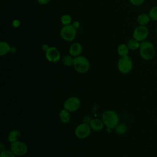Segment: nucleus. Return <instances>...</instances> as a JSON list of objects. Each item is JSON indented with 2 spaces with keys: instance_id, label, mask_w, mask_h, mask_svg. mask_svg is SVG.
Here are the masks:
<instances>
[{
  "instance_id": "nucleus-3",
  "label": "nucleus",
  "mask_w": 157,
  "mask_h": 157,
  "mask_svg": "<svg viewBox=\"0 0 157 157\" xmlns=\"http://www.w3.org/2000/svg\"><path fill=\"white\" fill-rule=\"evenodd\" d=\"M74 69L79 74L86 73L90 68L89 60L83 56L74 57V64L72 66Z\"/></svg>"
},
{
  "instance_id": "nucleus-15",
  "label": "nucleus",
  "mask_w": 157,
  "mask_h": 157,
  "mask_svg": "<svg viewBox=\"0 0 157 157\" xmlns=\"http://www.w3.org/2000/svg\"><path fill=\"white\" fill-rule=\"evenodd\" d=\"M11 46L6 41H1L0 42V55L1 56H5L10 52Z\"/></svg>"
},
{
  "instance_id": "nucleus-11",
  "label": "nucleus",
  "mask_w": 157,
  "mask_h": 157,
  "mask_svg": "<svg viewBox=\"0 0 157 157\" xmlns=\"http://www.w3.org/2000/svg\"><path fill=\"white\" fill-rule=\"evenodd\" d=\"M82 50L83 47L81 44L78 42H74L69 47V53L73 57H77L81 55Z\"/></svg>"
},
{
  "instance_id": "nucleus-29",
  "label": "nucleus",
  "mask_w": 157,
  "mask_h": 157,
  "mask_svg": "<svg viewBox=\"0 0 157 157\" xmlns=\"http://www.w3.org/2000/svg\"><path fill=\"white\" fill-rule=\"evenodd\" d=\"M17 52V47L15 46H11L10 48V53H15Z\"/></svg>"
},
{
  "instance_id": "nucleus-9",
  "label": "nucleus",
  "mask_w": 157,
  "mask_h": 157,
  "mask_svg": "<svg viewBox=\"0 0 157 157\" xmlns=\"http://www.w3.org/2000/svg\"><path fill=\"white\" fill-rule=\"evenodd\" d=\"M81 105L80 100L75 96H71L67 98L63 104V109L69 112H74L78 110Z\"/></svg>"
},
{
  "instance_id": "nucleus-30",
  "label": "nucleus",
  "mask_w": 157,
  "mask_h": 157,
  "mask_svg": "<svg viewBox=\"0 0 157 157\" xmlns=\"http://www.w3.org/2000/svg\"><path fill=\"white\" fill-rule=\"evenodd\" d=\"M72 25H73V26H74L75 29H77V28L79 27V23H78V21H74V22L72 23Z\"/></svg>"
},
{
  "instance_id": "nucleus-17",
  "label": "nucleus",
  "mask_w": 157,
  "mask_h": 157,
  "mask_svg": "<svg viewBox=\"0 0 157 157\" xmlns=\"http://www.w3.org/2000/svg\"><path fill=\"white\" fill-rule=\"evenodd\" d=\"M126 45H127L128 48L129 49V50L135 51V50L139 49L140 42H139L138 40L134 39V38H132V39H129L127 41Z\"/></svg>"
},
{
  "instance_id": "nucleus-25",
  "label": "nucleus",
  "mask_w": 157,
  "mask_h": 157,
  "mask_svg": "<svg viewBox=\"0 0 157 157\" xmlns=\"http://www.w3.org/2000/svg\"><path fill=\"white\" fill-rule=\"evenodd\" d=\"M20 23H21V22L18 19H14L12 23V25L13 28H17L20 26Z\"/></svg>"
},
{
  "instance_id": "nucleus-7",
  "label": "nucleus",
  "mask_w": 157,
  "mask_h": 157,
  "mask_svg": "<svg viewBox=\"0 0 157 157\" xmlns=\"http://www.w3.org/2000/svg\"><path fill=\"white\" fill-rule=\"evenodd\" d=\"M91 131V128L90 124L83 122L76 126L74 130V133L77 138L83 139L88 137L90 136Z\"/></svg>"
},
{
  "instance_id": "nucleus-24",
  "label": "nucleus",
  "mask_w": 157,
  "mask_h": 157,
  "mask_svg": "<svg viewBox=\"0 0 157 157\" xmlns=\"http://www.w3.org/2000/svg\"><path fill=\"white\" fill-rule=\"evenodd\" d=\"M145 0H129V2L135 6H141L144 3Z\"/></svg>"
},
{
  "instance_id": "nucleus-32",
  "label": "nucleus",
  "mask_w": 157,
  "mask_h": 157,
  "mask_svg": "<svg viewBox=\"0 0 157 157\" xmlns=\"http://www.w3.org/2000/svg\"><path fill=\"white\" fill-rule=\"evenodd\" d=\"M156 37H157V28L156 29Z\"/></svg>"
},
{
  "instance_id": "nucleus-27",
  "label": "nucleus",
  "mask_w": 157,
  "mask_h": 157,
  "mask_svg": "<svg viewBox=\"0 0 157 157\" xmlns=\"http://www.w3.org/2000/svg\"><path fill=\"white\" fill-rule=\"evenodd\" d=\"M83 120H85V121H84V122H85V123H86L90 124V123L91 122V120H92V119L91 118V117H90V116L86 115V116H85V117H84Z\"/></svg>"
},
{
  "instance_id": "nucleus-5",
  "label": "nucleus",
  "mask_w": 157,
  "mask_h": 157,
  "mask_svg": "<svg viewBox=\"0 0 157 157\" xmlns=\"http://www.w3.org/2000/svg\"><path fill=\"white\" fill-rule=\"evenodd\" d=\"M76 29L72 25L63 26L60 31V36L61 38L66 42H72L76 37Z\"/></svg>"
},
{
  "instance_id": "nucleus-12",
  "label": "nucleus",
  "mask_w": 157,
  "mask_h": 157,
  "mask_svg": "<svg viewBox=\"0 0 157 157\" xmlns=\"http://www.w3.org/2000/svg\"><path fill=\"white\" fill-rule=\"evenodd\" d=\"M90 125L91 129L94 130V131H100L103 129L104 124L102 120L98 118H93L90 123Z\"/></svg>"
},
{
  "instance_id": "nucleus-10",
  "label": "nucleus",
  "mask_w": 157,
  "mask_h": 157,
  "mask_svg": "<svg viewBox=\"0 0 157 157\" xmlns=\"http://www.w3.org/2000/svg\"><path fill=\"white\" fill-rule=\"evenodd\" d=\"M45 58L50 63H57L61 58V53L55 47H50L45 52Z\"/></svg>"
},
{
  "instance_id": "nucleus-14",
  "label": "nucleus",
  "mask_w": 157,
  "mask_h": 157,
  "mask_svg": "<svg viewBox=\"0 0 157 157\" xmlns=\"http://www.w3.org/2000/svg\"><path fill=\"white\" fill-rule=\"evenodd\" d=\"M150 20L151 19L148 14L145 13H140L137 17V22L139 24V25L147 26L149 23Z\"/></svg>"
},
{
  "instance_id": "nucleus-18",
  "label": "nucleus",
  "mask_w": 157,
  "mask_h": 157,
  "mask_svg": "<svg viewBox=\"0 0 157 157\" xmlns=\"http://www.w3.org/2000/svg\"><path fill=\"white\" fill-rule=\"evenodd\" d=\"M117 53L120 56L128 55L129 49L128 48L126 44H121L117 47Z\"/></svg>"
},
{
  "instance_id": "nucleus-13",
  "label": "nucleus",
  "mask_w": 157,
  "mask_h": 157,
  "mask_svg": "<svg viewBox=\"0 0 157 157\" xmlns=\"http://www.w3.org/2000/svg\"><path fill=\"white\" fill-rule=\"evenodd\" d=\"M21 137V132L18 129L11 130L7 136V140L10 143H12L20 140Z\"/></svg>"
},
{
  "instance_id": "nucleus-1",
  "label": "nucleus",
  "mask_w": 157,
  "mask_h": 157,
  "mask_svg": "<svg viewBox=\"0 0 157 157\" xmlns=\"http://www.w3.org/2000/svg\"><path fill=\"white\" fill-rule=\"evenodd\" d=\"M101 120L107 129H113L116 128L119 123V117L118 113L112 110H107L103 112Z\"/></svg>"
},
{
  "instance_id": "nucleus-4",
  "label": "nucleus",
  "mask_w": 157,
  "mask_h": 157,
  "mask_svg": "<svg viewBox=\"0 0 157 157\" xmlns=\"http://www.w3.org/2000/svg\"><path fill=\"white\" fill-rule=\"evenodd\" d=\"M132 59L128 55L120 56L117 62V68L118 71L123 74H129L132 69Z\"/></svg>"
},
{
  "instance_id": "nucleus-16",
  "label": "nucleus",
  "mask_w": 157,
  "mask_h": 157,
  "mask_svg": "<svg viewBox=\"0 0 157 157\" xmlns=\"http://www.w3.org/2000/svg\"><path fill=\"white\" fill-rule=\"evenodd\" d=\"M59 118L63 123H67L71 120L70 112L67 110L63 109L59 113Z\"/></svg>"
},
{
  "instance_id": "nucleus-31",
  "label": "nucleus",
  "mask_w": 157,
  "mask_h": 157,
  "mask_svg": "<svg viewBox=\"0 0 157 157\" xmlns=\"http://www.w3.org/2000/svg\"><path fill=\"white\" fill-rule=\"evenodd\" d=\"M4 150H5V147H4L3 144H2V143H1V144H0V151H4Z\"/></svg>"
},
{
  "instance_id": "nucleus-8",
  "label": "nucleus",
  "mask_w": 157,
  "mask_h": 157,
  "mask_svg": "<svg viewBox=\"0 0 157 157\" xmlns=\"http://www.w3.org/2000/svg\"><path fill=\"white\" fill-rule=\"evenodd\" d=\"M149 34V30L147 26L139 25L136 27L132 33V37L134 39L140 42L146 40Z\"/></svg>"
},
{
  "instance_id": "nucleus-6",
  "label": "nucleus",
  "mask_w": 157,
  "mask_h": 157,
  "mask_svg": "<svg viewBox=\"0 0 157 157\" xmlns=\"http://www.w3.org/2000/svg\"><path fill=\"white\" fill-rule=\"evenodd\" d=\"M10 151L17 156H23L28 152V146L23 142L18 140L10 143Z\"/></svg>"
},
{
  "instance_id": "nucleus-33",
  "label": "nucleus",
  "mask_w": 157,
  "mask_h": 157,
  "mask_svg": "<svg viewBox=\"0 0 157 157\" xmlns=\"http://www.w3.org/2000/svg\"><path fill=\"white\" fill-rule=\"evenodd\" d=\"M121 157H127V156H121Z\"/></svg>"
},
{
  "instance_id": "nucleus-19",
  "label": "nucleus",
  "mask_w": 157,
  "mask_h": 157,
  "mask_svg": "<svg viewBox=\"0 0 157 157\" xmlns=\"http://www.w3.org/2000/svg\"><path fill=\"white\" fill-rule=\"evenodd\" d=\"M115 129V132L120 135L124 134L125 133H126V132L128 130V126L124 123H120V124L118 123V124L116 126Z\"/></svg>"
},
{
  "instance_id": "nucleus-23",
  "label": "nucleus",
  "mask_w": 157,
  "mask_h": 157,
  "mask_svg": "<svg viewBox=\"0 0 157 157\" xmlns=\"http://www.w3.org/2000/svg\"><path fill=\"white\" fill-rule=\"evenodd\" d=\"M15 156L10 150H4L1 151L0 157H16Z\"/></svg>"
},
{
  "instance_id": "nucleus-21",
  "label": "nucleus",
  "mask_w": 157,
  "mask_h": 157,
  "mask_svg": "<svg viewBox=\"0 0 157 157\" xmlns=\"http://www.w3.org/2000/svg\"><path fill=\"white\" fill-rule=\"evenodd\" d=\"M151 20L157 21V6L152 7L148 13Z\"/></svg>"
},
{
  "instance_id": "nucleus-28",
  "label": "nucleus",
  "mask_w": 157,
  "mask_h": 157,
  "mask_svg": "<svg viewBox=\"0 0 157 157\" xmlns=\"http://www.w3.org/2000/svg\"><path fill=\"white\" fill-rule=\"evenodd\" d=\"M41 48H42V51L46 52L48 50V49L50 48V47H49V45H47V44H43V45H42V47H41Z\"/></svg>"
},
{
  "instance_id": "nucleus-26",
  "label": "nucleus",
  "mask_w": 157,
  "mask_h": 157,
  "mask_svg": "<svg viewBox=\"0 0 157 157\" xmlns=\"http://www.w3.org/2000/svg\"><path fill=\"white\" fill-rule=\"evenodd\" d=\"M51 0H37V2L40 5H45L50 2Z\"/></svg>"
},
{
  "instance_id": "nucleus-2",
  "label": "nucleus",
  "mask_w": 157,
  "mask_h": 157,
  "mask_svg": "<svg viewBox=\"0 0 157 157\" xmlns=\"http://www.w3.org/2000/svg\"><path fill=\"white\" fill-rule=\"evenodd\" d=\"M139 52L140 57L145 61L152 59L155 55V46L151 42L148 40L140 42Z\"/></svg>"
},
{
  "instance_id": "nucleus-22",
  "label": "nucleus",
  "mask_w": 157,
  "mask_h": 157,
  "mask_svg": "<svg viewBox=\"0 0 157 157\" xmlns=\"http://www.w3.org/2000/svg\"><path fill=\"white\" fill-rule=\"evenodd\" d=\"M72 22V18L69 14H64L61 17V23L63 26L71 25Z\"/></svg>"
},
{
  "instance_id": "nucleus-20",
  "label": "nucleus",
  "mask_w": 157,
  "mask_h": 157,
  "mask_svg": "<svg viewBox=\"0 0 157 157\" xmlns=\"http://www.w3.org/2000/svg\"><path fill=\"white\" fill-rule=\"evenodd\" d=\"M74 59V57H73L71 55H66L63 57V58L62 59V62L64 66H66L67 67H70V66H73Z\"/></svg>"
}]
</instances>
